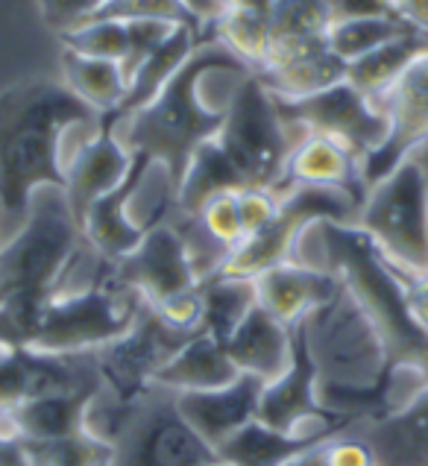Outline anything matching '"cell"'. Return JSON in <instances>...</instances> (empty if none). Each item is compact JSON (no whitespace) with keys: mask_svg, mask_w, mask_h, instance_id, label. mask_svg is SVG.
<instances>
[{"mask_svg":"<svg viewBox=\"0 0 428 466\" xmlns=\"http://www.w3.org/2000/svg\"><path fill=\"white\" fill-rule=\"evenodd\" d=\"M290 261L341 276L387 350V414L411 402L428 384V331L411 314L408 279L384 261L379 244L355 223L317 220L297 238Z\"/></svg>","mask_w":428,"mask_h":466,"instance_id":"1","label":"cell"},{"mask_svg":"<svg viewBox=\"0 0 428 466\" xmlns=\"http://www.w3.org/2000/svg\"><path fill=\"white\" fill-rule=\"evenodd\" d=\"M100 129V115L62 79H21L0 88V229L15 235L36 191L62 188L74 153Z\"/></svg>","mask_w":428,"mask_h":466,"instance_id":"2","label":"cell"},{"mask_svg":"<svg viewBox=\"0 0 428 466\" xmlns=\"http://www.w3.org/2000/svg\"><path fill=\"white\" fill-rule=\"evenodd\" d=\"M86 244L65 191H36L24 226L0 244V346L30 343L45 305L62 290Z\"/></svg>","mask_w":428,"mask_h":466,"instance_id":"3","label":"cell"},{"mask_svg":"<svg viewBox=\"0 0 428 466\" xmlns=\"http://www.w3.org/2000/svg\"><path fill=\"white\" fill-rule=\"evenodd\" d=\"M220 68L250 71L235 53L209 38L185 59L182 68L168 79L165 88L150 103L127 115L124 121H112L117 141L129 153H141L153 158L156 165H162L177 188L191 156L206 141L218 138L226 121V109H229L235 91L220 97L206 95L211 74Z\"/></svg>","mask_w":428,"mask_h":466,"instance_id":"4","label":"cell"},{"mask_svg":"<svg viewBox=\"0 0 428 466\" xmlns=\"http://www.w3.org/2000/svg\"><path fill=\"white\" fill-rule=\"evenodd\" d=\"M144 299L115 276V261L86 288L53 297L30 335L26 350L47 355H86L124 338L136 326Z\"/></svg>","mask_w":428,"mask_h":466,"instance_id":"5","label":"cell"},{"mask_svg":"<svg viewBox=\"0 0 428 466\" xmlns=\"http://www.w3.org/2000/svg\"><path fill=\"white\" fill-rule=\"evenodd\" d=\"M305 132L290 129L279 115L276 97L256 74L238 83L218 132V147L229 158L244 188H267L282 194L285 165Z\"/></svg>","mask_w":428,"mask_h":466,"instance_id":"6","label":"cell"},{"mask_svg":"<svg viewBox=\"0 0 428 466\" xmlns=\"http://www.w3.org/2000/svg\"><path fill=\"white\" fill-rule=\"evenodd\" d=\"M379 244L384 261L408 279H428V177L413 156L370 185L358 223Z\"/></svg>","mask_w":428,"mask_h":466,"instance_id":"7","label":"cell"},{"mask_svg":"<svg viewBox=\"0 0 428 466\" xmlns=\"http://www.w3.org/2000/svg\"><path fill=\"white\" fill-rule=\"evenodd\" d=\"M220 463L177 405V393L153 384L129 405L112 437L106 466H214Z\"/></svg>","mask_w":428,"mask_h":466,"instance_id":"8","label":"cell"},{"mask_svg":"<svg viewBox=\"0 0 428 466\" xmlns=\"http://www.w3.org/2000/svg\"><path fill=\"white\" fill-rule=\"evenodd\" d=\"M361 203L346 191L338 188H314V185H297L282 194L279 215L264 226L261 232L244 238L226 261L211 276H232V279H256L259 273L279 268L290 261L297 238L305 226L317 220L331 223H358Z\"/></svg>","mask_w":428,"mask_h":466,"instance_id":"9","label":"cell"},{"mask_svg":"<svg viewBox=\"0 0 428 466\" xmlns=\"http://www.w3.org/2000/svg\"><path fill=\"white\" fill-rule=\"evenodd\" d=\"M194 335L199 331L170 326L150 302H144L136 326L124 338L95 352L100 393L109 396L115 405H132L153 388L156 372Z\"/></svg>","mask_w":428,"mask_h":466,"instance_id":"10","label":"cell"},{"mask_svg":"<svg viewBox=\"0 0 428 466\" xmlns=\"http://www.w3.org/2000/svg\"><path fill=\"white\" fill-rule=\"evenodd\" d=\"M276 106L290 129L317 132V136L341 141L361 162L372 150H379L387 138V117L382 115V109L367 95H361L355 86L346 83V79L309 97H276Z\"/></svg>","mask_w":428,"mask_h":466,"instance_id":"11","label":"cell"},{"mask_svg":"<svg viewBox=\"0 0 428 466\" xmlns=\"http://www.w3.org/2000/svg\"><path fill=\"white\" fill-rule=\"evenodd\" d=\"M372 103L387 117V138L361 162V179L367 188L428 144V53L413 59Z\"/></svg>","mask_w":428,"mask_h":466,"instance_id":"12","label":"cell"},{"mask_svg":"<svg viewBox=\"0 0 428 466\" xmlns=\"http://www.w3.org/2000/svg\"><path fill=\"white\" fill-rule=\"evenodd\" d=\"M115 276L150 305H165L199 285L191 249L173 223L147 232L136 252L115 261Z\"/></svg>","mask_w":428,"mask_h":466,"instance_id":"13","label":"cell"},{"mask_svg":"<svg viewBox=\"0 0 428 466\" xmlns=\"http://www.w3.org/2000/svg\"><path fill=\"white\" fill-rule=\"evenodd\" d=\"M129 167L132 153L117 141L112 117L103 115L100 129L74 153L68 170H65V197H68L79 229H83V218L91 203L115 191L127 179Z\"/></svg>","mask_w":428,"mask_h":466,"instance_id":"14","label":"cell"},{"mask_svg":"<svg viewBox=\"0 0 428 466\" xmlns=\"http://www.w3.org/2000/svg\"><path fill=\"white\" fill-rule=\"evenodd\" d=\"M256 76L279 100L309 97L346 79V62H341L326 45V35L305 42L273 45L270 56Z\"/></svg>","mask_w":428,"mask_h":466,"instance_id":"15","label":"cell"},{"mask_svg":"<svg viewBox=\"0 0 428 466\" xmlns=\"http://www.w3.org/2000/svg\"><path fill=\"white\" fill-rule=\"evenodd\" d=\"M264 384L252 376H238L220 390L177 393V405L191 429L218 451L235 431L259 417V399Z\"/></svg>","mask_w":428,"mask_h":466,"instance_id":"16","label":"cell"},{"mask_svg":"<svg viewBox=\"0 0 428 466\" xmlns=\"http://www.w3.org/2000/svg\"><path fill=\"white\" fill-rule=\"evenodd\" d=\"M240 376H252L261 384L282 379L293 364V329L256 305L223 343Z\"/></svg>","mask_w":428,"mask_h":466,"instance_id":"17","label":"cell"},{"mask_svg":"<svg viewBox=\"0 0 428 466\" xmlns=\"http://www.w3.org/2000/svg\"><path fill=\"white\" fill-rule=\"evenodd\" d=\"M256 297L261 309L270 311L285 326H297L300 319L309 317L314 309L326 305L343 288L341 276L305 268L297 261H285L279 268H270L252 279Z\"/></svg>","mask_w":428,"mask_h":466,"instance_id":"18","label":"cell"},{"mask_svg":"<svg viewBox=\"0 0 428 466\" xmlns=\"http://www.w3.org/2000/svg\"><path fill=\"white\" fill-rule=\"evenodd\" d=\"M297 185L338 188L352 194L361 206L367 197V185L361 179V158L346 144L329 136H317V132H305L288 156L282 194L288 188H297Z\"/></svg>","mask_w":428,"mask_h":466,"instance_id":"19","label":"cell"},{"mask_svg":"<svg viewBox=\"0 0 428 466\" xmlns=\"http://www.w3.org/2000/svg\"><path fill=\"white\" fill-rule=\"evenodd\" d=\"M153 158H147L141 153H132V167L127 173V179L117 185L115 191L100 197L97 203H91V208L83 218V235L88 247L97 252V256L120 261L127 258L129 252H136L138 244L144 241V229H138L136 223L129 220V197L136 194L141 185L144 173L150 170Z\"/></svg>","mask_w":428,"mask_h":466,"instance_id":"20","label":"cell"},{"mask_svg":"<svg viewBox=\"0 0 428 466\" xmlns=\"http://www.w3.org/2000/svg\"><path fill=\"white\" fill-rule=\"evenodd\" d=\"M361 437L376 466H428V384L403 408L364 422Z\"/></svg>","mask_w":428,"mask_h":466,"instance_id":"21","label":"cell"},{"mask_svg":"<svg viewBox=\"0 0 428 466\" xmlns=\"http://www.w3.org/2000/svg\"><path fill=\"white\" fill-rule=\"evenodd\" d=\"M238 376L240 372L232 364V358L226 355V346L206 335V331H199L156 372L153 384L173 393H203L220 390Z\"/></svg>","mask_w":428,"mask_h":466,"instance_id":"22","label":"cell"},{"mask_svg":"<svg viewBox=\"0 0 428 466\" xmlns=\"http://www.w3.org/2000/svg\"><path fill=\"white\" fill-rule=\"evenodd\" d=\"M331 437L338 434H288L252 420L218 449V458L223 466H293Z\"/></svg>","mask_w":428,"mask_h":466,"instance_id":"23","label":"cell"},{"mask_svg":"<svg viewBox=\"0 0 428 466\" xmlns=\"http://www.w3.org/2000/svg\"><path fill=\"white\" fill-rule=\"evenodd\" d=\"M100 388L38 396L12 410V425L21 443H47L86 434V410Z\"/></svg>","mask_w":428,"mask_h":466,"instance_id":"24","label":"cell"},{"mask_svg":"<svg viewBox=\"0 0 428 466\" xmlns=\"http://www.w3.org/2000/svg\"><path fill=\"white\" fill-rule=\"evenodd\" d=\"M209 38H214L211 30L209 33H199V30H194V26H177L168 42L158 47L153 56H147L141 68L132 74L124 103H120L117 112L109 115L112 121H124L127 115L138 112L141 106L150 103L158 95V91L165 88L168 79L182 68L185 59H189L191 53L199 45H203V42H209Z\"/></svg>","mask_w":428,"mask_h":466,"instance_id":"25","label":"cell"},{"mask_svg":"<svg viewBox=\"0 0 428 466\" xmlns=\"http://www.w3.org/2000/svg\"><path fill=\"white\" fill-rule=\"evenodd\" d=\"M62 83L76 100H83L91 112L112 115L120 109V103L127 97V74L120 68V62L83 56V53L65 50L62 47Z\"/></svg>","mask_w":428,"mask_h":466,"instance_id":"26","label":"cell"},{"mask_svg":"<svg viewBox=\"0 0 428 466\" xmlns=\"http://www.w3.org/2000/svg\"><path fill=\"white\" fill-rule=\"evenodd\" d=\"M428 53V33L408 30L405 35L393 38L382 47H376L367 56L346 65V83L355 86L361 95L376 100L387 86H393V79L403 74L413 59H420Z\"/></svg>","mask_w":428,"mask_h":466,"instance_id":"27","label":"cell"},{"mask_svg":"<svg viewBox=\"0 0 428 466\" xmlns=\"http://www.w3.org/2000/svg\"><path fill=\"white\" fill-rule=\"evenodd\" d=\"M199 299H203V326L206 335L226 343L232 331L240 326L252 309L259 305L256 285L252 279H232V276H209L199 282Z\"/></svg>","mask_w":428,"mask_h":466,"instance_id":"28","label":"cell"},{"mask_svg":"<svg viewBox=\"0 0 428 466\" xmlns=\"http://www.w3.org/2000/svg\"><path fill=\"white\" fill-rule=\"evenodd\" d=\"M211 35L256 74L270 56L273 18L247 9H223L211 21Z\"/></svg>","mask_w":428,"mask_h":466,"instance_id":"29","label":"cell"},{"mask_svg":"<svg viewBox=\"0 0 428 466\" xmlns=\"http://www.w3.org/2000/svg\"><path fill=\"white\" fill-rule=\"evenodd\" d=\"M413 26L403 18H338L326 26V45L341 62H355L376 47L405 35Z\"/></svg>","mask_w":428,"mask_h":466,"instance_id":"30","label":"cell"},{"mask_svg":"<svg viewBox=\"0 0 428 466\" xmlns=\"http://www.w3.org/2000/svg\"><path fill=\"white\" fill-rule=\"evenodd\" d=\"M86 21H168L194 26L199 33L211 30V21L194 12L185 0H103Z\"/></svg>","mask_w":428,"mask_h":466,"instance_id":"31","label":"cell"},{"mask_svg":"<svg viewBox=\"0 0 428 466\" xmlns=\"http://www.w3.org/2000/svg\"><path fill=\"white\" fill-rule=\"evenodd\" d=\"M59 42L65 50L83 53V56L127 62L129 53V35L124 21H83L71 26V30L59 33Z\"/></svg>","mask_w":428,"mask_h":466,"instance_id":"32","label":"cell"},{"mask_svg":"<svg viewBox=\"0 0 428 466\" xmlns=\"http://www.w3.org/2000/svg\"><path fill=\"white\" fill-rule=\"evenodd\" d=\"M24 455L30 466H106L112 446L95 441L88 431L65 441L24 443Z\"/></svg>","mask_w":428,"mask_h":466,"instance_id":"33","label":"cell"},{"mask_svg":"<svg viewBox=\"0 0 428 466\" xmlns=\"http://www.w3.org/2000/svg\"><path fill=\"white\" fill-rule=\"evenodd\" d=\"M194 220L214 244H220L229 252L244 241V229H240V218H238V191L214 194L209 203L199 208V215Z\"/></svg>","mask_w":428,"mask_h":466,"instance_id":"34","label":"cell"},{"mask_svg":"<svg viewBox=\"0 0 428 466\" xmlns=\"http://www.w3.org/2000/svg\"><path fill=\"white\" fill-rule=\"evenodd\" d=\"M279 203H282V194L267 191V188L238 191V218H240L244 238L261 232L264 226L279 215Z\"/></svg>","mask_w":428,"mask_h":466,"instance_id":"35","label":"cell"},{"mask_svg":"<svg viewBox=\"0 0 428 466\" xmlns=\"http://www.w3.org/2000/svg\"><path fill=\"white\" fill-rule=\"evenodd\" d=\"M323 466H376L372 463V451L364 443V437L338 434L323 446Z\"/></svg>","mask_w":428,"mask_h":466,"instance_id":"36","label":"cell"},{"mask_svg":"<svg viewBox=\"0 0 428 466\" xmlns=\"http://www.w3.org/2000/svg\"><path fill=\"white\" fill-rule=\"evenodd\" d=\"M331 21L338 18H399L393 0H329Z\"/></svg>","mask_w":428,"mask_h":466,"instance_id":"37","label":"cell"},{"mask_svg":"<svg viewBox=\"0 0 428 466\" xmlns=\"http://www.w3.org/2000/svg\"><path fill=\"white\" fill-rule=\"evenodd\" d=\"M393 4H396V15L408 26L428 33V0H393Z\"/></svg>","mask_w":428,"mask_h":466,"instance_id":"38","label":"cell"},{"mask_svg":"<svg viewBox=\"0 0 428 466\" xmlns=\"http://www.w3.org/2000/svg\"><path fill=\"white\" fill-rule=\"evenodd\" d=\"M408 305L417 323L428 331V279L423 282H408Z\"/></svg>","mask_w":428,"mask_h":466,"instance_id":"39","label":"cell"},{"mask_svg":"<svg viewBox=\"0 0 428 466\" xmlns=\"http://www.w3.org/2000/svg\"><path fill=\"white\" fill-rule=\"evenodd\" d=\"M218 12L223 9H247V12H261V15H276L279 0H214Z\"/></svg>","mask_w":428,"mask_h":466,"instance_id":"40","label":"cell"},{"mask_svg":"<svg viewBox=\"0 0 428 466\" xmlns=\"http://www.w3.org/2000/svg\"><path fill=\"white\" fill-rule=\"evenodd\" d=\"M0 466H30L21 441H15V437H0Z\"/></svg>","mask_w":428,"mask_h":466,"instance_id":"41","label":"cell"},{"mask_svg":"<svg viewBox=\"0 0 428 466\" xmlns=\"http://www.w3.org/2000/svg\"><path fill=\"white\" fill-rule=\"evenodd\" d=\"M185 4H191L194 12H199L206 21H214V15H218V6H214V0H185Z\"/></svg>","mask_w":428,"mask_h":466,"instance_id":"42","label":"cell"},{"mask_svg":"<svg viewBox=\"0 0 428 466\" xmlns=\"http://www.w3.org/2000/svg\"><path fill=\"white\" fill-rule=\"evenodd\" d=\"M323 446H326V443H323ZM323 446L314 449V451H309V455L300 458L293 466H323ZM214 466H223V463H214Z\"/></svg>","mask_w":428,"mask_h":466,"instance_id":"43","label":"cell"}]
</instances>
